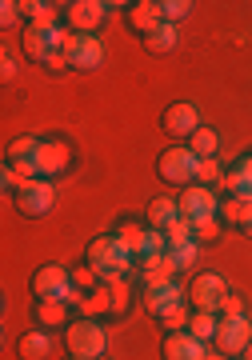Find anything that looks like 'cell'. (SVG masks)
<instances>
[{
  "label": "cell",
  "instance_id": "obj_1",
  "mask_svg": "<svg viewBox=\"0 0 252 360\" xmlns=\"http://www.w3.org/2000/svg\"><path fill=\"white\" fill-rule=\"evenodd\" d=\"M84 260H89V269L101 276V281H108V276H125L128 269H132V252H128L120 240H116V232H101L96 240H89V252H84Z\"/></svg>",
  "mask_w": 252,
  "mask_h": 360
},
{
  "label": "cell",
  "instance_id": "obj_2",
  "mask_svg": "<svg viewBox=\"0 0 252 360\" xmlns=\"http://www.w3.org/2000/svg\"><path fill=\"white\" fill-rule=\"evenodd\" d=\"M32 296L37 300H64V304H80L84 300V292L73 281V272L64 264H56V260H49V264H40L32 272Z\"/></svg>",
  "mask_w": 252,
  "mask_h": 360
},
{
  "label": "cell",
  "instance_id": "obj_3",
  "mask_svg": "<svg viewBox=\"0 0 252 360\" xmlns=\"http://www.w3.org/2000/svg\"><path fill=\"white\" fill-rule=\"evenodd\" d=\"M64 348H68V356L76 360H101L108 352V333H104L101 321H92V316H80L64 328Z\"/></svg>",
  "mask_w": 252,
  "mask_h": 360
},
{
  "label": "cell",
  "instance_id": "obj_4",
  "mask_svg": "<svg viewBox=\"0 0 252 360\" xmlns=\"http://www.w3.org/2000/svg\"><path fill=\"white\" fill-rule=\"evenodd\" d=\"M196 168H201V156L192 153L189 144H168V148L156 156V176H160L164 184H177V188L196 184Z\"/></svg>",
  "mask_w": 252,
  "mask_h": 360
},
{
  "label": "cell",
  "instance_id": "obj_5",
  "mask_svg": "<svg viewBox=\"0 0 252 360\" xmlns=\"http://www.w3.org/2000/svg\"><path fill=\"white\" fill-rule=\"evenodd\" d=\"M13 200H16V212L28 217V220L49 217L52 208H56V184H52V180H40V176L25 180V184L13 193Z\"/></svg>",
  "mask_w": 252,
  "mask_h": 360
},
{
  "label": "cell",
  "instance_id": "obj_6",
  "mask_svg": "<svg viewBox=\"0 0 252 360\" xmlns=\"http://www.w3.org/2000/svg\"><path fill=\"white\" fill-rule=\"evenodd\" d=\"M228 296V281L220 272H196L189 281V304L192 312H216L220 316V304Z\"/></svg>",
  "mask_w": 252,
  "mask_h": 360
},
{
  "label": "cell",
  "instance_id": "obj_7",
  "mask_svg": "<svg viewBox=\"0 0 252 360\" xmlns=\"http://www.w3.org/2000/svg\"><path fill=\"white\" fill-rule=\"evenodd\" d=\"M216 352L220 356H244V348L252 345V316H220V328H216Z\"/></svg>",
  "mask_w": 252,
  "mask_h": 360
},
{
  "label": "cell",
  "instance_id": "obj_8",
  "mask_svg": "<svg viewBox=\"0 0 252 360\" xmlns=\"http://www.w3.org/2000/svg\"><path fill=\"white\" fill-rule=\"evenodd\" d=\"M64 56H68V68H76V72H96L104 65V44L92 32H73L64 44Z\"/></svg>",
  "mask_w": 252,
  "mask_h": 360
},
{
  "label": "cell",
  "instance_id": "obj_9",
  "mask_svg": "<svg viewBox=\"0 0 252 360\" xmlns=\"http://www.w3.org/2000/svg\"><path fill=\"white\" fill-rule=\"evenodd\" d=\"M180 217L184 220H208L220 212V196H216V188H208V184H189V188H180Z\"/></svg>",
  "mask_w": 252,
  "mask_h": 360
},
{
  "label": "cell",
  "instance_id": "obj_10",
  "mask_svg": "<svg viewBox=\"0 0 252 360\" xmlns=\"http://www.w3.org/2000/svg\"><path fill=\"white\" fill-rule=\"evenodd\" d=\"M116 4H104V0H73V4H64V20L73 32H92L96 37V28L104 25V16L113 13Z\"/></svg>",
  "mask_w": 252,
  "mask_h": 360
},
{
  "label": "cell",
  "instance_id": "obj_11",
  "mask_svg": "<svg viewBox=\"0 0 252 360\" xmlns=\"http://www.w3.org/2000/svg\"><path fill=\"white\" fill-rule=\"evenodd\" d=\"M32 165H37L40 180H52V176H61L64 168H73V144L68 141H40L37 156H32Z\"/></svg>",
  "mask_w": 252,
  "mask_h": 360
},
{
  "label": "cell",
  "instance_id": "obj_12",
  "mask_svg": "<svg viewBox=\"0 0 252 360\" xmlns=\"http://www.w3.org/2000/svg\"><path fill=\"white\" fill-rule=\"evenodd\" d=\"M160 129L168 132V136H184V141H189L192 132L201 129V108L192 101H172L160 112Z\"/></svg>",
  "mask_w": 252,
  "mask_h": 360
},
{
  "label": "cell",
  "instance_id": "obj_13",
  "mask_svg": "<svg viewBox=\"0 0 252 360\" xmlns=\"http://www.w3.org/2000/svg\"><path fill=\"white\" fill-rule=\"evenodd\" d=\"M160 356L164 360H213V348L204 340H196L189 328H180V333H164Z\"/></svg>",
  "mask_w": 252,
  "mask_h": 360
},
{
  "label": "cell",
  "instance_id": "obj_14",
  "mask_svg": "<svg viewBox=\"0 0 252 360\" xmlns=\"http://www.w3.org/2000/svg\"><path fill=\"white\" fill-rule=\"evenodd\" d=\"M189 300V288L180 281H172V284H156V288H144V309L160 321L168 309H177V304H184Z\"/></svg>",
  "mask_w": 252,
  "mask_h": 360
},
{
  "label": "cell",
  "instance_id": "obj_15",
  "mask_svg": "<svg viewBox=\"0 0 252 360\" xmlns=\"http://www.w3.org/2000/svg\"><path fill=\"white\" fill-rule=\"evenodd\" d=\"M52 352H56V340H52L49 328H28L16 340V356L20 360H49Z\"/></svg>",
  "mask_w": 252,
  "mask_h": 360
},
{
  "label": "cell",
  "instance_id": "obj_16",
  "mask_svg": "<svg viewBox=\"0 0 252 360\" xmlns=\"http://www.w3.org/2000/svg\"><path fill=\"white\" fill-rule=\"evenodd\" d=\"M225 188H228V196H244V200H252V153L240 156L237 165L225 172Z\"/></svg>",
  "mask_w": 252,
  "mask_h": 360
},
{
  "label": "cell",
  "instance_id": "obj_17",
  "mask_svg": "<svg viewBox=\"0 0 252 360\" xmlns=\"http://www.w3.org/2000/svg\"><path fill=\"white\" fill-rule=\"evenodd\" d=\"M128 25L137 28L140 37H149L156 25H164L160 4H156V0H137V4H128Z\"/></svg>",
  "mask_w": 252,
  "mask_h": 360
},
{
  "label": "cell",
  "instance_id": "obj_18",
  "mask_svg": "<svg viewBox=\"0 0 252 360\" xmlns=\"http://www.w3.org/2000/svg\"><path fill=\"white\" fill-rule=\"evenodd\" d=\"M177 217H180V200H177V196H152L144 224H149V229H168Z\"/></svg>",
  "mask_w": 252,
  "mask_h": 360
},
{
  "label": "cell",
  "instance_id": "obj_19",
  "mask_svg": "<svg viewBox=\"0 0 252 360\" xmlns=\"http://www.w3.org/2000/svg\"><path fill=\"white\" fill-rule=\"evenodd\" d=\"M80 309H84V316H108V312H116V296L108 284H96V288H89L84 292V300H80Z\"/></svg>",
  "mask_w": 252,
  "mask_h": 360
},
{
  "label": "cell",
  "instance_id": "obj_20",
  "mask_svg": "<svg viewBox=\"0 0 252 360\" xmlns=\"http://www.w3.org/2000/svg\"><path fill=\"white\" fill-rule=\"evenodd\" d=\"M140 269H144V288H156V284H172L177 281V264L168 260V252H164V257L140 260Z\"/></svg>",
  "mask_w": 252,
  "mask_h": 360
},
{
  "label": "cell",
  "instance_id": "obj_21",
  "mask_svg": "<svg viewBox=\"0 0 252 360\" xmlns=\"http://www.w3.org/2000/svg\"><path fill=\"white\" fill-rule=\"evenodd\" d=\"M73 304H64V300H37V324L40 328H68L73 316H68Z\"/></svg>",
  "mask_w": 252,
  "mask_h": 360
},
{
  "label": "cell",
  "instance_id": "obj_22",
  "mask_svg": "<svg viewBox=\"0 0 252 360\" xmlns=\"http://www.w3.org/2000/svg\"><path fill=\"white\" fill-rule=\"evenodd\" d=\"M192 148V153L201 156V160H208V156H220V132L208 129V124H201V129L192 132L189 141H184Z\"/></svg>",
  "mask_w": 252,
  "mask_h": 360
},
{
  "label": "cell",
  "instance_id": "obj_23",
  "mask_svg": "<svg viewBox=\"0 0 252 360\" xmlns=\"http://www.w3.org/2000/svg\"><path fill=\"white\" fill-rule=\"evenodd\" d=\"M25 25H37V28H56V4L49 0H25Z\"/></svg>",
  "mask_w": 252,
  "mask_h": 360
},
{
  "label": "cell",
  "instance_id": "obj_24",
  "mask_svg": "<svg viewBox=\"0 0 252 360\" xmlns=\"http://www.w3.org/2000/svg\"><path fill=\"white\" fill-rule=\"evenodd\" d=\"M177 25H156L149 32V37H144V49L152 52V56H164V52H172L177 49Z\"/></svg>",
  "mask_w": 252,
  "mask_h": 360
},
{
  "label": "cell",
  "instance_id": "obj_25",
  "mask_svg": "<svg viewBox=\"0 0 252 360\" xmlns=\"http://www.w3.org/2000/svg\"><path fill=\"white\" fill-rule=\"evenodd\" d=\"M216 328H220V316H216V312H192L189 333L196 336V340H204V345H213V340H216Z\"/></svg>",
  "mask_w": 252,
  "mask_h": 360
},
{
  "label": "cell",
  "instance_id": "obj_26",
  "mask_svg": "<svg viewBox=\"0 0 252 360\" xmlns=\"http://www.w3.org/2000/svg\"><path fill=\"white\" fill-rule=\"evenodd\" d=\"M144 229L149 224H140V220H120L116 224V240L132 252V257H140V240H144Z\"/></svg>",
  "mask_w": 252,
  "mask_h": 360
},
{
  "label": "cell",
  "instance_id": "obj_27",
  "mask_svg": "<svg viewBox=\"0 0 252 360\" xmlns=\"http://www.w3.org/2000/svg\"><path fill=\"white\" fill-rule=\"evenodd\" d=\"M164 252H168V236H164V229H144V240H140V257L137 260L164 257Z\"/></svg>",
  "mask_w": 252,
  "mask_h": 360
},
{
  "label": "cell",
  "instance_id": "obj_28",
  "mask_svg": "<svg viewBox=\"0 0 252 360\" xmlns=\"http://www.w3.org/2000/svg\"><path fill=\"white\" fill-rule=\"evenodd\" d=\"M225 172L228 168L220 165V156H208V160H201V168H196V184L216 188V184H225Z\"/></svg>",
  "mask_w": 252,
  "mask_h": 360
},
{
  "label": "cell",
  "instance_id": "obj_29",
  "mask_svg": "<svg viewBox=\"0 0 252 360\" xmlns=\"http://www.w3.org/2000/svg\"><path fill=\"white\" fill-rule=\"evenodd\" d=\"M40 141L44 136H16L13 144H8V165H20V160H32L40 148Z\"/></svg>",
  "mask_w": 252,
  "mask_h": 360
},
{
  "label": "cell",
  "instance_id": "obj_30",
  "mask_svg": "<svg viewBox=\"0 0 252 360\" xmlns=\"http://www.w3.org/2000/svg\"><path fill=\"white\" fill-rule=\"evenodd\" d=\"M164 236H168V248H180V245H189V240H196L192 236V220H184V217H177L168 229H164Z\"/></svg>",
  "mask_w": 252,
  "mask_h": 360
},
{
  "label": "cell",
  "instance_id": "obj_31",
  "mask_svg": "<svg viewBox=\"0 0 252 360\" xmlns=\"http://www.w3.org/2000/svg\"><path fill=\"white\" fill-rule=\"evenodd\" d=\"M156 4H160L164 25H180V20H189V13H192L189 0H156Z\"/></svg>",
  "mask_w": 252,
  "mask_h": 360
},
{
  "label": "cell",
  "instance_id": "obj_32",
  "mask_svg": "<svg viewBox=\"0 0 252 360\" xmlns=\"http://www.w3.org/2000/svg\"><path fill=\"white\" fill-rule=\"evenodd\" d=\"M196 257H201V245H196V240H189V245H180V248H168V260L177 264V272L192 269V264H196Z\"/></svg>",
  "mask_w": 252,
  "mask_h": 360
},
{
  "label": "cell",
  "instance_id": "obj_33",
  "mask_svg": "<svg viewBox=\"0 0 252 360\" xmlns=\"http://www.w3.org/2000/svg\"><path fill=\"white\" fill-rule=\"evenodd\" d=\"M192 304H189V300H184V304H177V309H168V312H164V316H160V324H164V328H168V333H180V328H189V321H192Z\"/></svg>",
  "mask_w": 252,
  "mask_h": 360
},
{
  "label": "cell",
  "instance_id": "obj_34",
  "mask_svg": "<svg viewBox=\"0 0 252 360\" xmlns=\"http://www.w3.org/2000/svg\"><path fill=\"white\" fill-rule=\"evenodd\" d=\"M220 229H225L220 217H208V220H196V224H192V236H196V245H201V240H216Z\"/></svg>",
  "mask_w": 252,
  "mask_h": 360
},
{
  "label": "cell",
  "instance_id": "obj_35",
  "mask_svg": "<svg viewBox=\"0 0 252 360\" xmlns=\"http://www.w3.org/2000/svg\"><path fill=\"white\" fill-rule=\"evenodd\" d=\"M20 20H25V4H20V0H4V4H0V25L16 28Z\"/></svg>",
  "mask_w": 252,
  "mask_h": 360
},
{
  "label": "cell",
  "instance_id": "obj_36",
  "mask_svg": "<svg viewBox=\"0 0 252 360\" xmlns=\"http://www.w3.org/2000/svg\"><path fill=\"white\" fill-rule=\"evenodd\" d=\"M220 316H244V300L237 292H228L225 304H220Z\"/></svg>",
  "mask_w": 252,
  "mask_h": 360
},
{
  "label": "cell",
  "instance_id": "obj_37",
  "mask_svg": "<svg viewBox=\"0 0 252 360\" xmlns=\"http://www.w3.org/2000/svg\"><path fill=\"white\" fill-rule=\"evenodd\" d=\"M0 184H4V193H16V188H20V176H16V168H13V165L0 168Z\"/></svg>",
  "mask_w": 252,
  "mask_h": 360
},
{
  "label": "cell",
  "instance_id": "obj_38",
  "mask_svg": "<svg viewBox=\"0 0 252 360\" xmlns=\"http://www.w3.org/2000/svg\"><path fill=\"white\" fill-rule=\"evenodd\" d=\"M44 68H49L52 77H56V72H64V68H68V56H64V49H61V52H52L49 60H44Z\"/></svg>",
  "mask_w": 252,
  "mask_h": 360
},
{
  "label": "cell",
  "instance_id": "obj_39",
  "mask_svg": "<svg viewBox=\"0 0 252 360\" xmlns=\"http://www.w3.org/2000/svg\"><path fill=\"white\" fill-rule=\"evenodd\" d=\"M13 77H16V56L4 52V56H0V80H13Z\"/></svg>",
  "mask_w": 252,
  "mask_h": 360
},
{
  "label": "cell",
  "instance_id": "obj_40",
  "mask_svg": "<svg viewBox=\"0 0 252 360\" xmlns=\"http://www.w3.org/2000/svg\"><path fill=\"white\" fill-rule=\"evenodd\" d=\"M240 232H244V236H252V205H248V212H244V220H240Z\"/></svg>",
  "mask_w": 252,
  "mask_h": 360
},
{
  "label": "cell",
  "instance_id": "obj_41",
  "mask_svg": "<svg viewBox=\"0 0 252 360\" xmlns=\"http://www.w3.org/2000/svg\"><path fill=\"white\" fill-rule=\"evenodd\" d=\"M244 360H252V345H248V348H244Z\"/></svg>",
  "mask_w": 252,
  "mask_h": 360
},
{
  "label": "cell",
  "instance_id": "obj_42",
  "mask_svg": "<svg viewBox=\"0 0 252 360\" xmlns=\"http://www.w3.org/2000/svg\"><path fill=\"white\" fill-rule=\"evenodd\" d=\"M225 360H244V356H225Z\"/></svg>",
  "mask_w": 252,
  "mask_h": 360
},
{
  "label": "cell",
  "instance_id": "obj_43",
  "mask_svg": "<svg viewBox=\"0 0 252 360\" xmlns=\"http://www.w3.org/2000/svg\"><path fill=\"white\" fill-rule=\"evenodd\" d=\"M68 360H76V356H68Z\"/></svg>",
  "mask_w": 252,
  "mask_h": 360
},
{
  "label": "cell",
  "instance_id": "obj_44",
  "mask_svg": "<svg viewBox=\"0 0 252 360\" xmlns=\"http://www.w3.org/2000/svg\"><path fill=\"white\" fill-rule=\"evenodd\" d=\"M101 360H104V356H101Z\"/></svg>",
  "mask_w": 252,
  "mask_h": 360
}]
</instances>
